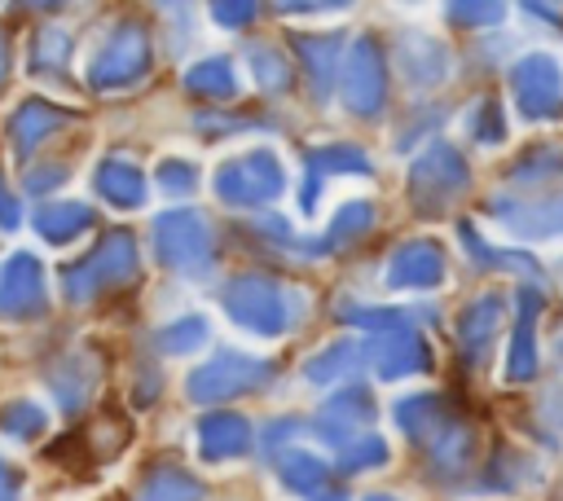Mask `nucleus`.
Returning <instances> with one entry per match:
<instances>
[{"mask_svg": "<svg viewBox=\"0 0 563 501\" xmlns=\"http://www.w3.org/2000/svg\"><path fill=\"white\" fill-rule=\"evenodd\" d=\"M457 237H462V246L471 250V259L479 264V268H497V272H523V277H532L537 272V259H528V255H519V250H497V246H488L471 224H462L457 229Z\"/></svg>", "mask_w": 563, "mask_h": 501, "instance_id": "7c9ffc66", "label": "nucleus"}, {"mask_svg": "<svg viewBox=\"0 0 563 501\" xmlns=\"http://www.w3.org/2000/svg\"><path fill=\"white\" fill-rule=\"evenodd\" d=\"M277 9H282V13H303L308 0H277Z\"/></svg>", "mask_w": 563, "mask_h": 501, "instance_id": "49530a36", "label": "nucleus"}, {"mask_svg": "<svg viewBox=\"0 0 563 501\" xmlns=\"http://www.w3.org/2000/svg\"><path fill=\"white\" fill-rule=\"evenodd\" d=\"M198 497H202V483H198L189 470H180V466H158V470L145 475L136 501H198Z\"/></svg>", "mask_w": 563, "mask_h": 501, "instance_id": "c756f323", "label": "nucleus"}, {"mask_svg": "<svg viewBox=\"0 0 563 501\" xmlns=\"http://www.w3.org/2000/svg\"><path fill=\"white\" fill-rule=\"evenodd\" d=\"M339 97L352 114H378L387 101V66L374 40H356L339 66Z\"/></svg>", "mask_w": 563, "mask_h": 501, "instance_id": "1a4fd4ad", "label": "nucleus"}, {"mask_svg": "<svg viewBox=\"0 0 563 501\" xmlns=\"http://www.w3.org/2000/svg\"><path fill=\"white\" fill-rule=\"evenodd\" d=\"M268 360H255V356H242V352H216L211 360H202L194 374H189V400L194 404H220V400H233V396H246L255 391L264 378H268Z\"/></svg>", "mask_w": 563, "mask_h": 501, "instance_id": "423d86ee", "label": "nucleus"}, {"mask_svg": "<svg viewBox=\"0 0 563 501\" xmlns=\"http://www.w3.org/2000/svg\"><path fill=\"white\" fill-rule=\"evenodd\" d=\"M444 277V250L431 237H413L391 250L387 259V286L391 290H431Z\"/></svg>", "mask_w": 563, "mask_h": 501, "instance_id": "4468645a", "label": "nucleus"}, {"mask_svg": "<svg viewBox=\"0 0 563 501\" xmlns=\"http://www.w3.org/2000/svg\"><path fill=\"white\" fill-rule=\"evenodd\" d=\"M295 48H299V62L312 79V92L325 97L330 84H334V70L343 66L339 62V40L334 35H303V40H295Z\"/></svg>", "mask_w": 563, "mask_h": 501, "instance_id": "cd10ccee", "label": "nucleus"}, {"mask_svg": "<svg viewBox=\"0 0 563 501\" xmlns=\"http://www.w3.org/2000/svg\"><path fill=\"white\" fill-rule=\"evenodd\" d=\"M295 426H299L295 417H277V422H268V431H264V448L273 453V448H277V444H282V439H286Z\"/></svg>", "mask_w": 563, "mask_h": 501, "instance_id": "c03bdc74", "label": "nucleus"}, {"mask_svg": "<svg viewBox=\"0 0 563 501\" xmlns=\"http://www.w3.org/2000/svg\"><path fill=\"white\" fill-rule=\"evenodd\" d=\"M224 312L233 325L273 338V334H286L295 321V294L264 272H238L224 286Z\"/></svg>", "mask_w": 563, "mask_h": 501, "instance_id": "f257e3e1", "label": "nucleus"}, {"mask_svg": "<svg viewBox=\"0 0 563 501\" xmlns=\"http://www.w3.org/2000/svg\"><path fill=\"white\" fill-rule=\"evenodd\" d=\"M48 308V281L44 264L31 250H18L0 264V316L9 321H31Z\"/></svg>", "mask_w": 563, "mask_h": 501, "instance_id": "9d476101", "label": "nucleus"}, {"mask_svg": "<svg viewBox=\"0 0 563 501\" xmlns=\"http://www.w3.org/2000/svg\"><path fill=\"white\" fill-rule=\"evenodd\" d=\"M277 475L290 492H299L303 501H343V488L334 479V466L321 461L308 448H286L277 453Z\"/></svg>", "mask_w": 563, "mask_h": 501, "instance_id": "dca6fc26", "label": "nucleus"}, {"mask_svg": "<svg viewBox=\"0 0 563 501\" xmlns=\"http://www.w3.org/2000/svg\"><path fill=\"white\" fill-rule=\"evenodd\" d=\"M66 57H70V35L62 26H44L35 35V44H31V70H40V75L53 70L57 75L66 66Z\"/></svg>", "mask_w": 563, "mask_h": 501, "instance_id": "72a5a7b5", "label": "nucleus"}, {"mask_svg": "<svg viewBox=\"0 0 563 501\" xmlns=\"http://www.w3.org/2000/svg\"><path fill=\"white\" fill-rule=\"evenodd\" d=\"M365 501H396V497H383V492H378V497H365Z\"/></svg>", "mask_w": 563, "mask_h": 501, "instance_id": "3c124183", "label": "nucleus"}, {"mask_svg": "<svg viewBox=\"0 0 563 501\" xmlns=\"http://www.w3.org/2000/svg\"><path fill=\"white\" fill-rule=\"evenodd\" d=\"M383 461H387V439L374 435V431H365L361 439H352L347 448H339V470H343V475L374 470V466H383Z\"/></svg>", "mask_w": 563, "mask_h": 501, "instance_id": "c9c22d12", "label": "nucleus"}, {"mask_svg": "<svg viewBox=\"0 0 563 501\" xmlns=\"http://www.w3.org/2000/svg\"><path fill=\"white\" fill-rule=\"evenodd\" d=\"M510 185L515 189H528V193H559L563 189V149H532L528 158H519L510 167Z\"/></svg>", "mask_w": 563, "mask_h": 501, "instance_id": "a878e982", "label": "nucleus"}, {"mask_svg": "<svg viewBox=\"0 0 563 501\" xmlns=\"http://www.w3.org/2000/svg\"><path fill=\"white\" fill-rule=\"evenodd\" d=\"M369 229H374V207H369V202H343V207L334 211L330 229H325L317 242H308V250H312V255L339 250V246L356 242V237H361V233H369Z\"/></svg>", "mask_w": 563, "mask_h": 501, "instance_id": "bb28decb", "label": "nucleus"}, {"mask_svg": "<svg viewBox=\"0 0 563 501\" xmlns=\"http://www.w3.org/2000/svg\"><path fill=\"white\" fill-rule=\"evenodd\" d=\"M466 180H471L466 158H462L453 145L435 141V145H427V149L413 158V167H409V198H413L418 211L435 215V211H444L453 198L466 193Z\"/></svg>", "mask_w": 563, "mask_h": 501, "instance_id": "7ed1b4c3", "label": "nucleus"}, {"mask_svg": "<svg viewBox=\"0 0 563 501\" xmlns=\"http://www.w3.org/2000/svg\"><path fill=\"white\" fill-rule=\"evenodd\" d=\"M185 84H189V92H198V97L224 101V97L238 92V70H233L229 57H202V62H194V66L185 70Z\"/></svg>", "mask_w": 563, "mask_h": 501, "instance_id": "c85d7f7f", "label": "nucleus"}, {"mask_svg": "<svg viewBox=\"0 0 563 501\" xmlns=\"http://www.w3.org/2000/svg\"><path fill=\"white\" fill-rule=\"evenodd\" d=\"M66 176V167H40V171H26V189H35V193H44L48 185H57Z\"/></svg>", "mask_w": 563, "mask_h": 501, "instance_id": "37998d69", "label": "nucleus"}, {"mask_svg": "<svg viewBox=\"0 0 563 501\" xmlns=\"http://www.w3.org/2000/svg\"><path fill=\"white\" fill-rule=\"evenodd\" d=\"M396 422H400V431H405L413 444H431L453 417H449V409L440 404V396L418 391V396H400V400H396Z\"/></svg>", "mask_w": 563, "mask_h": 501, "instance_id": "5701e85b", "label": "nucleus"}, {"mask_svg": "<svg viewBox=\"0 0 563 501\" xmlns=\"http://www.w3.org/2000/svg\"><path fill=\"white\" fill-rule=\"evenodd\" d=\"M506 308H510L506 294H479V299H471L462 308V316H457V343H462V352H466L471 365H479L488 356L497 330L506 325Z\"/></svg>", "mask_w": 563, "mask_h": 501, "instance_id": "f3484780", "label": "nucleus"}, {"mask_svg": "<svg viewBox=\"0 0 563 501\" xmlns=\"http://www.w3.org/2000/svg\"><path fill=\"white\" fill-rule=\"evenodd\" d=\"M88 224H92V211L84 202H44L35 211V233L53 246L75 242L79 233H88Z\"/></svg>", "mask_w": 563, "mask_h": 501, "instance_id": "393cba45", "label": "nucleus"}, {"mask_svg": "<svg viewBox=\"0 0 563 501\" xmlns=\"http://www.w3.org/2000/svg\"><path fill=\"white\" fill-rule=\"evenodd\" d=\"M145 70H150V35H145V26L119 22V26L101 40V48L92 53V62H88V84L110 92V88L136 84Z\"/></svg>", "mask_w": 563, "mask_h": 501, "instance_id": "39448f33", "label": "nucleus"}, {"mask_svg": "<svg viewBox=\"0 0 563 501\" xmlns=\"http://www.w3.org/2000/svg\"><path fill=\"white\" fill-rule=\"evenodd\" d=\"M251 70H255V84L264 88V92H286L290 88V62L273 48V44H255L251 48Z\"/></svg>", "mask_w": 563, "mask_h": 501, "instance_id": "473e14b6", "label": "nucleus"}, {"mask_svg": "<svg viewBox=\"0 0 563 501\" xmlns=\"http://www.w3.org/2000/svg\"><path fill=\"white\" fill-rule=\"evenodd\" d=\"M312 431H317L334 453L347 448L352 439H361L365 431H374V400H369V391H361V387L334 391V396L317 409Z\"/></svg>", "mask_w": 563, "mask_h": 501, "instance_id": "9b49d317", "label": "nucleus"}, {"mask_svg": "<svg viewBox=\"0 0 563 501\" xmlns=\"http://www.w3.org/2000/svg\"><path fill=\"white\" fill-rule=\"evenodd\" d=\"M154 180H158V189H163V193L180 198V193H189V189L198 185V167H194V163H185V158H163V163H158V171H154Z\"/></svg>", "mask_w": 563, "mask_h": 501, "instance_id": "58836bf2", "label": "nucleus"}, {"mask_svg": "<svg viewBox=\"0 0 563 501\" xmlns=\"http://www.w3.org/2000/svg\"><path fill=\"white\" fill-rule=\"evenodd\" d=\"M365 360H369V356H365L361 343L339 338V343H325V347L303 365V378L317 382V387H339V382H347L352 374H361Z\"/></svg>", "mask_w": 563, "mask_h": 501, "instance_id": "4be33fe9", "label": "nucleus"}, {"mask_svg": "<svg viewBox=\"0 0 563 501\" xmlns=\"http://www.w3.org/2000/svg\"><path fill=\"white\" fill-rule=\"evenodd\" d=\"M510 101L523 119H559L563 114V70L550 53H528L510 66Z\"/></svg>", "mask_w": 563, "mask_h": 501, "instance_id": "6e6552de", "label": "nucleus"}, {"mask_svg": "<svg viewBox=\"0 0 563 501\" xmlns=\"http://www.w3.org/2000/svg\"><path fill=\"white\" fill-rule=\"evenodd\" d=\"M44 426H48V413H44L35 400H13V404H4V413H0V431L13 435V439H35Z\"/></svg>", "mask_w": 563, "mask_h": 501, "instance_id": "f704fd0d", "label": "nucleus"}, {"mask_svg": "<svg viewBox=\"0 0 563 501\" xmlns=\"http://www.w3.org/2000/svg\"><path fill=\"white\" fill-rule=\"evenodd\" d=\"M92 185H97V193H101L110 207H119V211H132V207L145 202V176H141V167L128 163V158H101L97 171H92Z\"/></svg>", "mask_w": 563, "mask_h": 501, "instance_id": "412c9836", "label": "nucleus"}, {"mask_svg": "<svg viewBox=\"0 0 563 501\" xmlns=\"http://www.w3.org/2000/svg\"><path fill=\"white\" fill-rule=\"evenodd\" d=\"M251 448V422L242 413L216 409L198 422V453L207 461H224V457H242Z\"/></svg>", "mask_w": 563, "mask_h": 501, "instance_id": "6ab92c4d", "label": "nucleus"}, {"mask_svg": "<svg viewBox=\"0 0 563 501\" xmlns=\"http://www.w3.org/2000/svg\"><path fill=\"white\" fill-rule=\"evenodd\" d=\"M471 426H462L457 417L427 444L431 448V461H435V470H444V475H457V470H466L471 466Z\"/></svg>", "mask_w": 563, "mask_h": 501, "instance_id": "2f4dec72", "label": "nucleus"}, {"mask_svg": "<svg viewBox=\"0 0 563 501\" xmlns=\"http://www.w3.org/2000/svg\"><path fill=\"white\" fill-rule=\"evenodd\" d=\"M449 18L457 26H493L506 13V0H444Z\"/></svg>", "mask_w": 563, "mask_h": 501, "instance_id": "4c0bfd02", "label": "nucleus"}, {"mask_svg": "<svg viewBox=\"0 0 563 501\" xmlns=\"http://www.w3.org/2000/svg\"><path fill=\"white\" fill-rule=\"evenodd\" d=\"M22 4H35V9H53L57 0H22Z\"/></svg>", "mask_w": 563, "mask_h": 501, "instance_id": "09e8293b", "label": "nucleus"}, {"mask_svg": "<svg viewBox=\"0 0 563 501\" xmlns=\"http://www.w3.org/2000/svg\"><path fill=\"white\" fill-rule=\"evenodd\" d=\"M0 501H18V475L4 457H0Z\"/></svg>", "mask_w": 563, "mask_h": 501, "instance_id": "a18cd8bd", "label": "nucleus"}, {"mask_svg": "<svg viewBox=\"0 0 563 501\" xmlns=\"http://www.w3.org/2000/svg\"><path fill=\"white\" fill-rule=\"evenodd\" d=\"M286 189V171L273 149H246L216 171V193L229 207H264Z\"/></svg>", "mask_w": 563, "mask_h": 501, "instance_id": "20e7f679", "label": "nucleus"}, {"mask_svg": "<svg viewBox=\"0 0 563 501\" xmlns=\"http://www.w3.org/2000/svg\"><path fill=\"white\" fill-rule=\"evenodd\" d=\"M62 127V110L53 105V101H40V97H31V101H22L18 110H13V119H9V141H13V149L18 154H31L48 132H57Z\"/></svg>", "mask_w": 563, "mask_h": 501, "instance_id": "b1692460", "label": "nucleus"}, {"mask_svg": "<svg viewBox=\"0 0 563 501\" xmlns=\"http://www.w3.org/2000/svg\"><path fill=\"white\" fill-rule=\"evenodd\" d=\"M202 343H207V321L202 316H180L158 334V352H167V356H185Z\"/></svg>", "mask_w": 563, "mask_h": 501, "instance_id": "e433bc0d", "label": "nucleus"}, {"mask_svg": "<svg viewBox=\"0 0 563 501\" xmlns=\"http://www.w3.org/2000/svg\"><path fill=\"white\" fill-rule=\"evenodd\" d=\"M136 272H141V259H136L132 233L110 229V233H101V242L79 264H66L62 268V290H66L70 303H84L101 286H128V281H136Z\"/></svg>", "mask_w": 563, "mask_h": 501, "instance_id": "f03ea898", "label": "nucleus"}, {"mask_svg": "<svg viewBox=\"0 0 563 501\" xmlns=\"http://www.w3.org/2000/svg\"><path fill=\"white\" fill-rule=\"evenodd\" d=\"M4 75H9V53H4V40H0V88H4Z\"/></svg>", "mask_w": 563, "mask_h": 501, "instance_id": "de8ad7c7", "label": "nucleus"}, {"mask_svg": "<svg viewBox=\"0 0 563 501\" xmlns=\"http://www.w3.org/2000/svg\"><path fill=\"white\" fill-rule=\"evenodd\" d=\"M545 299L523 286L515 294V325H510V347H506V382H528L537 374V316Z\"/></svg>", "mask_w": 563, "mask_h": 501, "instance_id": "2eb2a0df", "label": "nucleus"}, {"mask_svg": "<svg viewBox=\"0 0 563 501\" xmlns=\"http://www.w3.org/2000/svg\"><path fill=\"white\" fill-rule=\"evenodd\" d=\"M18 220H22V207H18V193L0 180V229H18Z\"/></svg>", "mask_w": 563, "mask_h": 501, "instance_id": "79ce46f5", "label": "nucleus"}, {"mask_svg": "<svg viewBox=\"0 0 563 501\" xmlns=\"http://www.w3.org/2000/svg\"><path fill=\"white\" fill-rule=\"evenodd\" d=\"M365 356L374 360V369L383 378H409V374H427L431 369V347L413 325H396V330H378L365 347Z\"/></svg>", "mask_w": 563, "mask_h": 501, "instance_id": "f8f14e48", "label": "nucleus"}, {"mask_svg": "<svg viewBox=\"0 0 563 501\" xmlns=\"http://www.w3.org/2000/svg\"><path fill=\"white\" fill-rule=\"evenodd\" d=\"M396 62H400V75L409 88H435L449 79V53L440 40L422 35V31H405L400 35V48H396Z\"/></svg>", "mask_w": 563, "mask_h": 501, "instance_id": "a211bd4d", "label": "nucleus"}, {"mask_svg": "<svg viewBox=\"0 0 563 501\" xmlns=\"http://www.w3.org/2000/svg\"><path fill=\"white\" fill-rule=\"evenodd\" d=\"M154 255L176 272H202L211 264V224L198 211H163L154 220Z\"/></svg>", "mask_w": 563, "mask_h": 501, "instance_id": "0eeeda50", "label": "nucleus"}, {"mask_svg": "<svg viewBox=\"0 0 563 501\" xmlns=\"http://www.w3.org/2000/svg\"><path fill=\"white\" fill-rule=\"evenodd\" d=\"M211 18L220 26H229V31H238V26H246L255 18V0H211Z\"/></svg>", "mask_w": 563, "mask_h": 501, "instance_id": "a19ab883", "label": "nucleus"}, {"mask_svg": "<svg viewBox=\"0 0 563 501\" xmlns=\"http://www.w3.org/2000/svg\"><path fill=\"white\" fill-rule=\"evenodd\" d=\"M493 215L519 233V237H559L563 233V189L559 193H537V198H497Z\"/></svg>", "mask_w": 563, "mask_h": 501, "instance_id": "ddd939ff", "label": "nucleus"}, {"mask_svg": "<svg viewBox=\"0 0 563 501\" xmlns=\"http://www.w3.org/2000/svg\"><path fill=\"white\" fill-rule=\"evenodd\" d=\"M471 136L484 141V145H493V141L506 136V119H501V105L497 101H479L471 110Z\"/></svg>", "mask_w": 563, "mask_h": 501, "instance_id": "ea45409f", "label": "nucleus"}, {"mask_svg": "<svg viewBox=\"0 0 563 501\" xmlns=\"http://www.w3.org/2000/svg\"><path fill=\"white\" fill-rule=\"evenodd\" d=\"M343 171L365 176V171H369V158H365L356 145H325V149H312V154H308V176H303L299 207L312 211V207H317V189H321V180H325V176H343Z\"/></svg>", "mask_w": 563, "mask_h": 501, "instance_id": "aec40b11", "label": "nucleus"}, {"mask_svg": "<svg viewBox=\"0 0 563 501\" xmlns=\"http://www.w3.org/2000/svg\"><path fill=\"white\" fill-rule=\"evenodd\" d=\"M317 4H334V9H343V4H352V0H317Z\"/></svg>", "mask_w": 563, "mask_h": 501, "instance_id": "8fccbe9b", "label": "nucleus"}]
</instances>
